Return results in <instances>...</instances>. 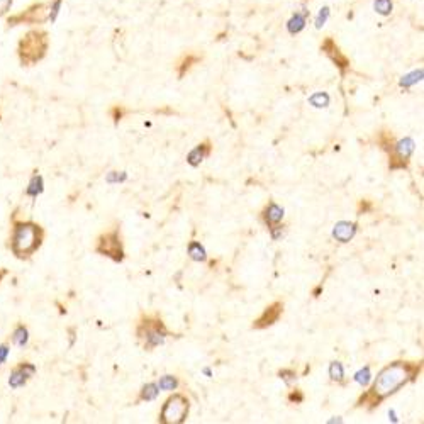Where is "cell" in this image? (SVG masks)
Here are the masks:
<instances>
[{"label":"cell","instance_id":"6da1fadb","mask_svg":"<svg viewBox=\"0 0 424 424\" xmlns=\"http://www.w3.org/2000/svg\"><path fill=\"white\" fill-rule=\"evenodd\" d=\"M421 372V363L414 361H394V363L382 368L377 375V380L373 382L367 394H363L358 399L356 406H365L368 409L380 406L382 400H386L390 395H394L397 390H400L409 382H414L416 377Z\"/></svg>","mask_w":424,"mask_h":424},{"label":"cell","instance_id":"7a4b0ae2","mask_svg":"<svg viewBox=\"0 0 424 424\" xmlns=\"http://www.w3.org/2000/svg\"><path fill=\"white\" fill-rule=\"evenodd\" d=\"M49 39L44 29H31L19 39L17 56L22 66H32L41 61L48 53Z\"/></svg>","mask_w":424,"mask_h":424},{"label":"cell","instance_id":"3957f363","mask_svg":"<svg viewBox=\"0 0 424 424\" xmlns=\"http://www.w3.org/2000/svg\"><path fill=\"white\" fill-rule=\"evenodd\" d=\"M43 231L36 224H17L12 236V251L17 256H27L41 244Z\"/></svg>","mask_w":424,"mask_h":424},{"label":"cell","instance_id":"277c9868","mask_svg":"<svg viewBox=\"0 0 424 424\" xmlns=\"http://www.w3.org/2000/svg\"><path fill=\"white\" fill-rule=\"evenodd\" d=\"M188 411H190V402L185 395L174 394L161 407L158 421L161 424H182L188 417Z\"/></svg>","mask_w":424,"mask_h":424},{"label":"cell","instance_id":"5b68a950","mask_svg":"<svg viewBox=\"0 0 424 424\" xmlns=\"http://www.w3.org/2000/svg\"><path fill=\"white\" fill-rule=\"evenodd\" d=\"M168 331L161 319H153V317H144L138 326V338L143 341L144 350H151L165 343Z\"/></svg>","mask_w":424,"mask_h":424},{"label":"cell","instance_id":"8992f818","mask_svg":"<svg viewBox=\"0 0 424 424\" xmlns=\"http://www.w3.org/2000/svg\"><path fill=\"white\" fill-rule=\"evenodd\" d=\"M7 29L17 26H41L48 22V2H34L17 14L7 17Z\"/></svg>","mask_w":424,"mask_h":424},{"label":"cell","instance_id":"52a82bcc","mask_svg":"<svg viewBox=\"0 0 424 424\" xmlns=\"http://www.w3.org/2000/svg\"><path fill=\"white\" fill-rule=\"evenodd\" d=\"M97 251L105 256H109V258H112L114 261L124 260V248H122L119 229H114V231L102 234V236L99 238Z\"/></svg>","mask_w":424,"mask_h":424},{"label":"cell","instance_id":"ba28073f","mask_svg":"<svg viewBox=\"0 0 424 424\" xmlns=\"http://www.w3.org/2000/svg\"><path fill=\"white\" fill-rule=\"evenodd\" d=\"M414 141L411 138L400 139L399 143H395L392 149H390V170L397 168H406L407 161H409L412 151H414Z\"/></svg>","mask_w":424,"mask_h":424},{"label":"cell","instance_id":"9c48e42d","mask_svg":"<svg viewBox=\"0 0 424 424\" xmlns=\"http://www.w3.org/2000/svg\"><path fill=\"white\" fill-rule=\"evenodd\" d=\"M36 373V367L31 363H22L17 368H14V372L9 377V387L10 389H21L26 386L27 378H31Z\"/></svg>","mask_w":424,"mask_h":424},{"label":"cell","instance_id":"30bf717a","mask_svg":"<svg viewBox=\"0 0 424 424\" xmlns=\"http://www.w3.org/2000/svg\"><path fill=\"white\" fill-rule=\"evenodd\" d=\"M282 311H283V304L282 302H273L272 305L265 309V312L261 314L258 319L253 322V327L256 329H263V327H268L272 324H275L278 321V317L282 316Z\"/></svg>","mask_w":424,"mask_h":424},{"label":"cell","instance_id":"8fae6325","mask_svg":"<svg viewBox=\"0 0 424 424\" xmlns=\"http://www.w3.org/2000/svg\"><path fill=\"white\" fill-rule=\"evenodd\" d=\"M283 214H285V210H283L280 205L275 204V202H270L265 207L261 217H263L265 224L268 226V227H272V226H275V224H280L282 219H283Z\"/></svg>","mask_w":424,"mask_h":424},{"label":"cell","instance_id":"7c38bea8","mask_svg":"<svg viewBox=\"0 0 424 424\" xmlns=\"http://www.w3.org/2000/svg\"><path fill=\"white\" fill-rule=\"evenodd\" d=\"M356 233V224L355 222H348V221H341L334 226L333 229V236L338 239L339 243H348L351 238L355 236Z\"/></svg>","mask_w":424,"mask_h":424},{"label":"cell","instance_id":"4fadbf2b","mask_svg":"<svg viewBox=\"0 0 424 424\" xmlns=\"http://www.w3.org/2000/svg\"><path fill=\"white\" fill-rule=\"evenodd\" d=\"M210 153V143L209 141H205V143H200L197 144L190 153H188L187 156V161H188V165H192V166H199L202 161L207 158Z\"/></svg>","mask_w":424,"mask_h":424},{"label":"cell","instance_id":"5bb4252c","mask_svg":"<svg viewBox=\"0 0 424 424\" xmlns=\"http://www.w3.org/2000/svg\"><path fill=\"white\" fill-rule=\"evenodd\" d=\"M321 49H324V53L327 54V56H331L334 63H336L341 70H344V68L348 66V60H346V56H343V54L339 53V49H338L336 44H334L333 39H327V41L321 46Z\"/></svg>","mask_w":424,"mask_h":424},{"label":"cell","instance_id":"9a60e30c","mask_svg":"<svg viewBox=\"0 0 424 424\" xmlns=\"http://www.w3.org/2000/svg\"><path fill=\"white\" fill-rule=\"evenodd\" d=\"M307 15H309V12L304 9V12H295L292 17L288 19L287 31L290 32V34H299V32L304 29L305 22H307Z\"/></svg>","mask_w":424,"mask_h":424},{"label":"cell","instance_id":"2e32d148","mask_svg":"<svg viewBox=\"0 0 424 424\" xmlns=\"http://www.w3.org/2000/svg\"><path fill=\"white\" fill-rule=\"evenodd\" d=\"M188 256H190L194 261H205L207 260V253H205L204 246L199 241H192L190 244H188Z\"/></svg>","mask_w":424,"mask_h":424},{"label":"cell","instance_id":"e0dca14e","mask_svg":"<svg viewBox=\"0 0 424 424\" xmlns=\"http://www.w3.org/2000/svg\"><path fill=\"white\" fill-rule=\"evenodd\" d=\"M44 190V182H43V177L41 175H34L31 178V182H29V185H27V195L29 197H37L39 194H43Z\"/></svg>","mask_w":424,"mask_h":424},{"label":"cell","instance_id":"ac0fdd59","mask_svg":"<svg viewBox=\"0 0 424 424\" xmlns=\"http://www.w3.org/2000/svg\"><path fill=\"white\" fill-rule=\"evenodd\" d=\"M27 341H29V333H27V327L24 326H17L15 327V331L12 333V343L15 346L19 348H24Z\"/></svg>","mask_w":424,"mask_h":424},{"label":"cell","instance_id":"d6986e66","mask_svg":"<svg viewBox=\"0 0 424 424\" xmlns=\"http://www.w3.org/2000/svg\"><path fill=\"white\" fill-rule=\"evenodd\" d=\"M158 394H160V389L156 383H146L143 389H141V394H139V399L141 400H155L156 397H158Z\"/></svg>","mask_w":424,"mask_h":424},{"label":"cell","instance_id":"ffe728a7","mask_svg":"<svg viewBox=\"0 0 424 424\" xmlns=\"http://www.w3.org/2000/svg\"><path fill=\"white\" fill-rule=\"evenodd\" d=\"M421 80H422V68L414 70L412 73L400 78V87H402V88H409V87L414 85V83L421 82Z\"/></svg>","mask_w":424,"mask_h":424},{"label":"cell","instance_id":"44dd1931","mask_svg":"<svg viewBox=\"0 0 424 424\" xmlns=\"http://www.w3.org/2000/svg\"><path fill=\"white\" fill-rule=\"evenodd\" d=\"M373 9H375L377 14L387 17V15H390V12H392V9H394L392 0H373Z\"/></svg>","mask_w":424,"mask_h":424},{"label":"cell","instance_id":"7402d4cb","mask_svg":"<svg viewBox=\"0 0 424 424\" xmlns=\"http://www.w3.org/2000/svg\"><path fill=\"white\" fill-rule=\"evenodd\" d=\"M309 104L312 105V107H317V109L327 107L329 105V95L326 92H316L314 95L309 97Z\"/></svg>","mask_w":424,"mask_h":424},{"label":"cell","instance_id":"603a6c76","mask_svg":"<svg viewBox=\"0 0 424 424\" xmlns=\"http://www.w3.org/2000/svg\"><path fill=\"white\" fill-rule=\"evenodd\" d=\"M329 377H331V380L338 383H341L344 380V368L339 361H333L331 363V367H329Z\"/></svg>","mask_w":424,"mask_h":424},{"label":"cell","instance_id":"cb8c5ba5","mask_svg":"<svg viewBox=\"0 0 424 424\" xmlns=\"http://www.w3.org/2000/svg\"><path fill=\"white\" fill-rule=\"evenodd\" d=\"M156 386L160 390H175L178 387V378L175 375H163Z\"/></svg>","mask_w":424,"mask_h":424},{"label":"cell","instance_id":"d4e9b609","mask_svg":"<svg viewBox=\"0 0 424 424\" xmlns=\"http://www.w3.org/2000/svg\"><path fill=\"white\" fill-rule=\"evenodd\" d=\"M355 382H358L360 386H363L367 387L368 383L372 382V373H370V367H365V368H361V370H358L355 373Z\"/></svg>","mask_w":424,"mask_h":424},{"label":"cell","instance_id":"484cf974","mask_svg":"<svg viewBox=\"0 0 424 424\" xmlns=\"http://www.w3.org/2000/svg\"><path fill=\"white\" fill-rule=\"evenodd\" d=\"M329 12H331V10H329V7H322L319 10V14H317V17H316V27H317V29H321V27L326 24V21L329 17Z\"/></svg>","mask_w":424,"mask_h":424},{"label":"cell","instance_id":"4316f807","mask_svg":"<svg viewBox=\"0 0 424 424\" xmlns=\"http://www.w3.org/2000/svg\"><path fill=\"white\" fill-rule=\"evenodd\" d=\"M278 377L282 378V380H285L287 383H292L295 378H297V375H295V372L294 370H288V368H283V370L278 372Z\"/></svg>","mask_w":424,"mask_h":424},{"label":"cell","instance_id":"83f0119b","mask_svg":"<svg viewBox=\"0 0 424 424\" xmlns=\"http://www.w3.org/2000/svg\"><path fill=\"white\" fill-rule=\"evenodd\" d=\"M12 4H14V0H0V19L5 17V15L10 12Z\"/></svg>","mask_w":424,"mask_h":424},{"label":"cell","instance_id":"f1b7e54d","mask_svg":"<svg viewBox=\"0 0 424 424\" xmlns=\"http://www.w3.org/2000/svg\"><path fill=\"white\" fill-rule=\"evenodd\" d=\"M270 234H272V238L275 239V241H278L283 234H285V227L280 226V224H275V226H272L270 227Z\"/></svg>","mask_w":424,"mask_h":424},{"label":"cell","instance_id":"f546056e","mask_svg":"<svg viewBox=\"0 0 424 424\" xmlns=\"http://www.w3.org/2000/svg\"><path fill=\"white\" fill-rule=\"evenodd\" d=\"M9 353H10V350L7 344H0V365H4L5 361H7Z\"/></svg>","mask_w":424,"mask_h":424},{"label":"cell","instance_id":"4dcf8cb0","mask_svg":"<svg viewBox=\"0 0 424 424\" xmlns=\"http://www.w3.org/2000/svg\"><path fill=\"white\" fill-rule=\"evenodd\" d=\"M122 180H126V174L115 175V171H112V174L107 175V182H110V183H114V182H122Z\"/></svg>","mask_w":424,"mask_h":424},{"label":"cell","instance_id":"1f68e13d","mask_svg":"<svg viewBox=\"0 0 424 424\" xmlns=\"http://www.w3.org/2000/svg\"><path fill=\"white\" fill-rule=\"evenodd\" d=\"M288 399H290V400H295V402H302L304 395L300 394L299 390H297V392H292V394H290V395H288Z\"/></svg>","mask_w":424,"mask_h":424}]
</instances>
